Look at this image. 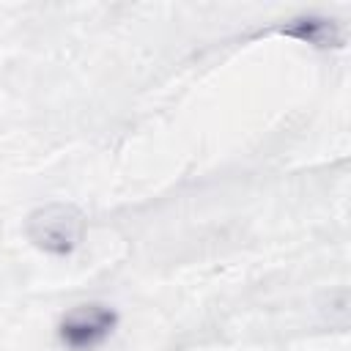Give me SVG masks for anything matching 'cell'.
Segmentation results:
<instances>
[{
    "mask_svg": "<svg viewBox=\"0 0 351 351\" xmlns=\"http://www.w3.org/2000/svg\"><path fill=\"white\" fill-rule=\"evenodd\" d=\"M27 239L49 255H69L80 247L85 233V219L74 206L66 203H49L44 208H36L27 217L25 225Z\"/></svg>",
    "mask_w": 351,
    "mask_h": 351,
    "instance_id": "obj_1",
    "label": "cell"
},
{
    "mask_svg": "<svg viewBox=\"0 0 351 351\" xmlns=\"http://www.w3.org/2000/svg\"><path fill=\"white\" fill-rule=\"evenodd\" d=\"M115 326H118V313L110 304L85 302L63 313L58 324V340L69 351H93L112 335Z\"/></svg>",
    "mask_w": 351,
    "mask_h": 351,
    "instance_id": "obj_2",
    "label": "cell"
}]
</instances>
